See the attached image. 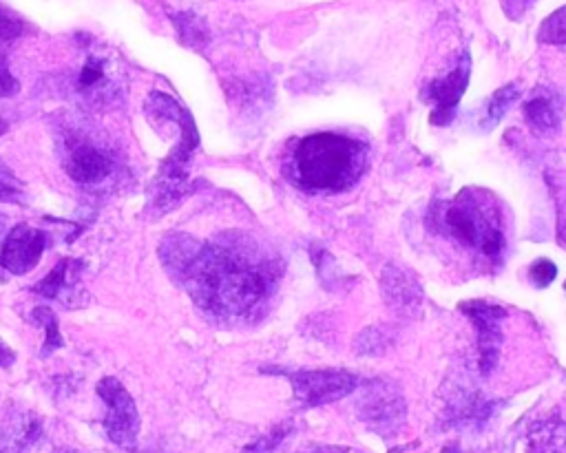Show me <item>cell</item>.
<instances>
[{"label": "cell", "instance_id": "ac0fdd59", "mask_svg": "<svg viewBox=\"0 0 566 453\" xmlns=\"http://www.w3.org/2000/svg\"><path fill=\"white\" fill-rule=\"evenodd\" d=\"M538 40L547 42V45H566V7L544 20L538 31Z\"/></svg>", "mask_w": 566, "mask_h": 453}, {"label": "cell", "instance_id": "cb8c5ba5", "mask_svg": "<svg viewBox=\"0 0 566 453\" xmlns=\"http://www.w3.org/2000/svg\"><path fill=\"white\" fill-rule=\"evenodd\" d=\"M18 91V82L7 67V60L0 56V98H9Z\"/></svg>", "mask_w": 566, "mask_h": 453}, {"label": "cell", "instance_id": "603a6c76", "mask_svg": "<svg viewBox=\"0 0 566 453\" xmlns=\"http://www.w3.org/2000/svg\"><path fill=\"white\" fill-rule=\"evenodd\" d=\"M558 277V268L549 259H538L529 270V279L536 288H547Z\"/></svg>", "mask_w": 566, "mask_h": 453}, {"label": "cell", "instance_id": "8fae6325", "mask_svg": "<svg viewBox=\"0 0 566 453\" xmlns=\"http://www.w3.org/2000/svg\"><path fill=\"white\" fill-rule=\"evenodd\" d=\"M562 109L564 102L558 91L549 87H536L529 93V98L524 100L522 115L533 135L549 138V135L560 131Z\"/></svg>", "mask_w": 566, "mask_h": 453}, {"label": "cell", "instance_id": "ba28073f", "mask_svg": "<svg viewBox=\"0 0 566 453\" xmlns=\"http://www.w3.org/2000/svg\"><path fill=\"white\" fill-rule=\"evenodd\" d=\"M471 76V60L469 54H463L458 58L456 67L447 73L443 78H434L427 84L425 89V100L432 104V115H429V122L436 126H447L454 120L458 102L463 98V93L469 84Z\"/></svg>", "mask_w": 566, "mask_h": 453}, {"label": "cell", "instance_id": "277c9868", "mask_svg": "<svg viewBox=\"0 0 566 453\" xmlns=\"http://www.w3.org/2000/svg\"><path fill=\"white\" fill-rule=\"evenodd\" d=\"M363 389L356 400V412L359 418L368 425L374 434L390 438L401 431L405 425L407 407L405 398L398 385L387 378H374V381H363Z\"/></svg>", "mask_w": 566, "mask_h": 453}, {"label": "cell", "instance_id": "4316f807", "mask_svg": "<svg viewBox=\"0 0 566 453\" xmlns=\"http://www.w3.org/2000/svg\"><path fill=\"white\" fill-rule=\"evenodd\" d=\"M301 453H363V451L352 449V447H314V449L301 451Z\"/></svg>", "mask_w": 566, "mask_h": 453}, {"label": "cell", "instance_id": "52a82bcc", "mask_svg": "<svg viewBox=\"0 0 566 453\" xmlns=\"http://www.w3.org/2000/svg\"><path fill=\"white\" fill-rule=\"evenodd\" d=\"M471 323H474L476 339H478V370L480 376H489L498 367L500 354H502V319L507 316V310L500 305L487 303V301H469L460 305Z\"/></svg>", "mask_w": 566, "mask_h": 453}, {"label": "cell", "instance_id": "4fadbf2b", "mask_svg": "<svg viewBox=\"0 0 566 453\" xmlns=\"http://www.w3.org/2000/svg\"><path fill=\"white\" fill-rule=\"evenodd\" d=\"M527 453H566V423L547 418L533 425L527 436Z\"/></svg>", "mask_w": 566, "mask_h": 453}, {"label": "cell", "instance_id": "e0dca14e", "mask_svg": "<svg viewBox=\"0 0 566 453\" xmlns=\"http://www.w3.org/2000/svg\"><path fill=\"white\" fill-rule=\"evenodd\" d=\"M107 62L100 56H89L87 65L82 67V73L78 78V89L82 93H91V91H98L104 87V82H107Z\"/></svg>", "mask_w": 566, "mask_h": 453}, {"label": "cell", "instance_id": "f1b7e54d", "mask_svg": "<svg viewBox=\"0 0 566 453\" xmlns=\"http://www.w3.org/2000/svg\"><path fill=\"white\" fill-rule=\"evenodd\" d=\"M443 453H460V449H458V445H447L443 449Z\"/></svg>", "mask_w": 566, "mask_h": 453}, {"label": "cell", "instance_id": "4dcf8cb0", "mask_svg": "<svg viewBox=\"0 0 566 453\" xmlns=\"http://www.w3.org/2000/svg\"><path fill=\"white\" fill-rule=\"evenodd\" d=\"M5 129H7V124L0 122V133H5Z\"/></svg>", "mask_w": 566, "mask_h": 453}, {"label": "cell", "instance_id": "3957f363", "mask_svg": "<svg viewBox=\"0 0 566 453\" xmlns=\"http://www.w3.org/2000/svg\"><path fill=\"white\" fill-rule=\"evenodd\" d=\"M434 230L471 252L487 268H498L507 250L505 213L487 191L463 188L456 197L432 208Z\"/></svg>", "mask_w": 566, "mask_h": 453}, {"label": "cell", "instance_id": "30bf717a", "mask_svg": "<svg viewBox=\"0 0 566 453\" xmlns=\"http://www.w3.org/2000/svg\"><path fill=\"white\" fill-rule=\"evenodd\" d=\"M381 292L385 303L401 316L418 314L423 305V288L410 270L398 263H387L381 272Z\"/></svg>", "mask_w": 566, "mask_h": 453}, {"label": "cell", "instance_id": "44dd1931", "mask_svg": "<svg viewBox=\"0 0 566 453\" xmlns=\"http://www.w3.org/2000/svg\"><path fill=\"white\" fill-rule=\"evenodd\" d=\"M34 321L38 325H45V350L43 354H49V352H54L58 350V347H62V336H60V330H58V319H56V314L51 312L49 308H36L34 310Z\"/></svg>", "mask_w": 566, "mask_h": 453}, {"label": "cell", "instance_id": "83f0119b", "mask_svg": "<svg viewBox=\"0 0 566 453\" xmlns=\"http://www.w3.org/2000/svg\"><path fill=\"white\" fill-rule=\"evenodd\" d=\"M14 358H16V356H14V352L9 350V347H7L3 341H0V365H3V367H9V365L14 363Z\"/></svg>", "mask_w": 566, "mask_h": 453}, {"label": "cell", "instance_id": "d6986e66", "mask_svg": "<svg viewBox=\"0 0 566 453\" xmlns=\"http://www.w3.org/2000/svg\"><path fill=\"white\" fill-rule=\"evenodd\" d=\"M175 27L180 29L182 42L191 47H202L206 42V25L195 14H180L175 18Z\"/></svg>", "mask_w": 566, "mask_h": 453}, {"label": "cell", "instance_id": "5bb4252c", "mask_svg": "<svg viewBox=\"0 0 566 453\" xmlns=\"http://www.w3.org/2000/svg\"><path fill=\"white\" fill-rule=\"evenodd\" d=\"M82 268V263L76 259H62L58 266L49 272V275L38 283L36 292L45 299H58L62 292L71 290L73 283H76L78 272Z\"/></svg>", "mask_w": 566, "mask_h": 453}, {"label": "cell", "instance_id": "f546056e", "mask_svg": "<svg viewBox=\"0 0 566 453\" xmlns=\"http://www.w3.org/2000/svg\"><path fill=\"white\" fill-rule=\"evenodd\" d=\"M560 237H562V241L566 244V224L562 226V230H560Z\"/></svg>", "mask_w": 566, "mask_h": 453}, {"label": "cell", "instance_id": "9c48e42d", "mask_svg": "<svg viewBox=\"0 0 566 453\" xmlns=\"http://www.w3.org/2000/svg\"><path fill=\"white\" fill-rule=\"evenodd\" d=\"M45 244V233L27 224H20L5 237V244L0 248V266L12 272V275H25V272L38 266L45 252Z\"/></svg>", "mask_w": 566, "mask_h": 453}, {"label": "cell", "instance_id": "5b68a950", "mask_svg": "<svg viewBox=\"0 0 566 453\" xmlns=\"http://www.w3.org/2000/svg\"><path fill=\"white\" fill-rule=\"evenodd\" d=\"M286 378L303 407H321L341 400L361 387V378L343 370L288 372Z\"/></svg>", "mask_w": 566, "mask_h": 453}, {"label": "cell", "instance_id": "9a60e30c", "mask_svg": "<svg viewBox=\"0 0 566 453\" xmlns=\"http://www.w3.org/2000/svg\"><path fill=\"white\" fill-rule=\"evenodd\" d=\"M520 98V87H518V82H509L505 84V87L498 89L494 96H491L485 104V109H482V115H480V129L482 131H491L494 126L502 120V115H505L509 109H511V104L516 102Z\"/></svg>", "mask_w": 566, "mask_h": 453}, {"label": "cell", "instance_id": "1f68e13d", "mask_svg": "<svg viewBox=\"0 0 566 453\" xmlns=\"http://www.w3.org/2000/svg\"><path fill=\"white\" fill-rule=\"evenodd\" d=\"M564 288H566V283H564Z\"/></svg>", "mask_w": 566, "mask_h": 453}, {"label": "cell", "instance_id": "ffe728a7", "mask_svg": "<svg viewBox=\"0 0 566 453\" xmlns=\"http://www.w3.org/2000/svg\"><path fill=\"white\" fill-rule=\"evenodd\" d=\"M290 431H292V425H290V423L277 425L275 429H270L266 436H261L259 440L250 442V445L241 449L239 453H275V451L281 447V442L288 438Z\"/></svg>", "mask_w": 566, "mask_h": 453}, {"label": "cell", "instance_id": "484cf974", "mask_svg": "<svg viewBox=\"0 0 566 453\" xmlns=\"http://www.w3.org/2000/svg\"><path fill=\"white\" fill-rule=\"evenodd\" d=\"M18 197H20L18 188L0 177V202H18Z\"/></svg>", "mask_w": 566, "mask_h": 453}, {"label": "cell", "instance_id": "d4e9b609", "mask_svg": "<svg viewBox=\"0 0 566 453\" xmlns=\"http://www.w3.org/2000/svg\"><path fill=\"white\" fill-rule=\"evenodd\" d=\"M500 3L511 20H520L524 14L529 12L536 0H500Z\"/></svg>", "mask_w": 566, "mask_h": 453}, {"label": "cell", "instance_id": "7402d4cb", "mask_svg": "<svg viewBox=\"0 0 566 453\" xmlns=\"http://www.w3.org/2000/svg\"><path fill=\"white\" fill-rule=\"evenodd\" d=\"M25 34V20L18 18L14 12L0 7V49H5Z\"/></svg>", "mask_w": 566, "mask_h": 453}, {"label": "cell", "instance_id": "8992f818", "mask_svg": "<svg viewBox=\"0 0 566 453\" xmlns=\"http://www.w3.org/2000/svg\"><path fill=\"white\" fill-rule=\"evenodd\" d=\"M98 394L107 403L109 412L104 418V429L107 436L115 442V445L133 449L138 442V431H140V414L135 407L131 394L124 389V385L118 378L107 376L98 383Z\"/></svg>", "mask_w": 566, "mask_h": 453}, {"label": "cell", "instance_id": "7a4b0ae2", "mask_svg": "<svg viewBox=\"0 0 566 453\" xmlns=\"http://www.w3.org/2000/svg\"><path fill=\"white\" fill-rule=\"evenodd\" d=\"M368 168V146L343 133H312L295 142L286 160L290 184L312 195L345 193Z\"/></svg>", "mask_w": 566, "mask_h": 453}, {"label": "cell", "instance_id": "2e32d148", "mask_svg": "<svg viewBox=\"0 0 566 453\" xmlns=\"http://www.w3.org/2000/svg\"><path fill=\"white\" fill-rule=\"evenodd\" d=\"M392 334L387 332L381 325H372V328L363 330L359 336L354 339V352L361 356H379L385 354L387 347H390Z\"/></svg>", "mask_w": 566, "mask_h": 453}, {"label": "cell", "instance_id": "6da1fadb", "mask_svg": "<svg viewBox=\"0 0 566 453\" xmlns=\"http://www.w3.org/2000/svg\"><path fill=\"white\" fill-rule=\"evenodd\" d=\"M199 308L226 321H253L268 310L281 279L277 252L237 235L199 244L177 239L164 252Z\"/></svg>", "mask_w": 566, "mask_h": 453}, {"label": "cell", "instance_id": "7c38bea8", "mask_svg": "<svg viewBox=\"0 0 566 453\" xmlns=\"http://www.w3.org/2000/svg\"><path fill=\"white\" fill-rule=\"evenodd\" d=\"M65 168L73 182L78 184H100L113 171L111 157L100 151L98 146L78 142L69 146Z\"/></svg>", "mask_w": 566, "mask_h": 453}]
</instances>
